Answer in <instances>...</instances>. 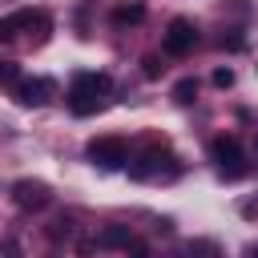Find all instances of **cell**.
<instances>
[{"instance_id": "1", "label": "cell", "mask_w": 258, "mask_h": 258, "mask_svg": "<svg viewBox=\"0 0 258 258\" xmlns=\"http://www.w3.org/2000/svg\"><path fill=\"white\" fill-rule=\"evenodd\" d=\"M109 97H113V81L105 77V73H93V69H85V73H77L73 81H69V113H77V117H93V113H101L105 105H109Z\"/></svg>"}, {"instance_id": "2", "label": "cell", "mask_w": 258, "mask_h": 258, "mask_svg": "<svg viewBox=\"0 0 258 258\" xmlns=\"http://www.w3.org/2000/svg\"><path fill=\"white\" fill-rule=\"evenodd\" d=\"M210 161H214L218 177H226V181H238V177H246V169H250L242 141H238V137H230V133H222V137H214V141H210Z\"/></svg>"}, {"instance_id": "3", "label": "cell", "mask_w": 258, "mask_h": 258, "mask_svg": "<svg viewBox=\"0 0 258 258\" xmlns=\"http://www.w3.org/2000/svg\"><path fill=\"white\" fill-rule=\"evenodd\" d=\"M85 153H89V161L101 165V169H121V165L129 161V141L117 137V133H105V137H93Z\"/></svg>"}, {"instance_id": "4", "label": "cell", "mask_w": 258, "mask_h": 258, "mask_svg": "<svg viewBox=\"0 0 258 258\" xmlns=\"http://www.w3.org/2000/svg\"><path fill=\"white\" fill-rule=\"evenodd\" d=\"M161 48H165L169 56H185V52H194V48H198V24H194L189 16H173V20L165 24Z\"/></svg>"}, {"instance_id": "5", "label": "cell", "mask_w": 258, "mask_h": 258, "mask_svg": "<svg viewBox=\"0 0 258 258\" xmlns=\"http://www.w3.org/2000/svg\"><path fill=\"white\" fill-rule=\"evenodd\" d=\"M12 93H16V101H20L24 109H40V105H48V97L56 93V85H52L48 77H20V81L12 85Z\"/></svg>"}, {"instance_id": "6", "label": "cell", "mask_w": 258, "mask_h": 258, "mask_svg": "<svg viewBox=\"0 0 258 258\" xmlns=\"http://www.w3.org/2000/svg\"><path fill=\"white\" fill-rule=\"evenodd\" d=\"M12 206L16 210H24V214H36V210H44L48 206V185L44 181H16L12 185Z\"/></svg>"}, {"instance_id": "7", "label": "cell", "mask_w": 258, "mask_h": 258, "mask_svg": "<svg viewBox=\"0 0 258 258\" xmlns=\"http://www.w3.org/2000/svg\"><path fill=\"white\" fill-rule=\"evenodd\" d=\"M161 161H169V153H165L161 145H153V149H145V153L129 157L125 165H129V177L145 181V177H157V173H161Z\"/></svg>"}, {"instance_id": "8", "label": "cell", "mask_w": 258, "mask_h": 258, "mask_svg": "<svg viewBox=\"0 0 258 258\" xmlns=\"http://www.w3.org/2000/svg\"><path fill=\"white\" fill-rule=\"evenodd\" d=\"M36 20H40V12H32V8H20V12L4 16V20H0V40H12L20 28H32Z\"/></svg>"}, {"instance_id": "9", "label": "cell", "mask_w": 258, "mask_h": 258, "mask_svg": "<svg viewBox=\"0 0 258 258\" xmlns=\"http://www.w3.org/2000/svg\"><path fill=\"white\" fill-rule=\"evenodd\" d=\"M129 242H133V230H129V226H109V230L97 234L93 246H97V250H125Z\"/></svg>"}, {"instance_id": "10", "label": "cell", "mask_w": 258, "mask_h": 258, "mask_svg": "<svg viewBox=\"0 0 258 258\" xmlns=\"http://www.w3.org/2000/svg\"><path fill=\"white\" fill-rule=\"evenodd\" d=\"M173 101H177V105H194V101H198V81H194V77H181V81L173 85Z\"/></svg>"}, {"instance_id": "11", "label": "cell", "mask_w": 258, "mask_h": 258, "mask_svg": "<svg viewBox=\"0 0 258 258\" xmlns=\"http://www.w3.org/2000/svg\"><path fill=\"white\" fill-rule=\"evenodd\" d=\"M113 20L117 24H137V20H145V4H121L113 12Z\"/></svg>"}, {"instance_id": "12", "label": "cell", "mask_w": 258, "mask_h": 258, "mask_svg": "<svg viewBox=\"0 0 258 258\" xmlns=\"http://www.w3.org/2000/svg\"><path fill=\"white\" fill-rule=\"evenodd\" d=\"M48 238H52V242H60V238L69 242V238H73V222H69V218H60V222H52V226H48Z\"/></svg>"}, {"instance_id": "13", "label": "cell", "mask_w": 258, "mask_h": 258, "mask_svg": "<svg viewBox=\"0 0 258 258\" xmlns=\"http://www.w3.org/2000/svg\"><path fill=\"white\" fill-rule=\"evenodd\" d=\"M20 81V69L12 60H0V85H16Z\"/></svg>"}, {"instance_id": "14", "label": "cell", "mask_w": 258, "mask_h": 258, "mask_svg": "<svg viewBox=\"0 0 258 258\" xmlns=\"http://www.w3.org/2000/svg\"><path fill=\"white\" fill-rule=\"evenodd\" d=\"M214 85H218V89H230V85H234V69H218V73H214Z\"/></svg>"}, {"instance_id": "15", "label": "cell", "mask_w": 258, "mask_h": 258, "mask_svg": "<svg viewBox=\"0 0 258 258\" xmlns=\"http://www.w3.org/2000/svg\"><path fill=\"white\" fill-rule=\"evenodd\" d=\"M141 64H145V69H141V73H145V77H149V81H153V77H161V64H157V56H145V60H141Z\"/></svg>"}, {"instance_id": "16", "label": "cell", "mask_w": 258, "mask_h": 258, "mask_svg": "<svg viewBox=\"0 0 258 258\" xmlns=\"http://www.w3.org/2000/svg\"><path fill=\"white\" fill-rule=\"evenodd\" d=\"M254 153H258V141H254Z\"/></svg>"}]
</instances>
